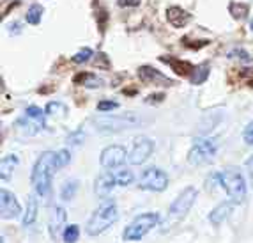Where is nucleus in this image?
<instances>
[{"instance_id": "f257e3e1", "label": "nucleus", "mask_w": 253, "mask_h": 243, "mask_svg": "<svg viewBox=\"0 0 253 243\" xmlns=\"http://www.w3.org/2000/svg\"><path fill=\"white\" fill-rule=\"evenodd\" d=\"M59 169L60 165L59 160H57V151H44V153L39 154L34 167H32V174H30L34 192L39 197H46L50 194L51 179H53L55 172Z\"/></svg>"}, {"instance_id": "f03ea898", "label": "nucleus", "mask_w": 253, "mask_h": 243, "mask_svg": "<svg viewBox=\"0 0 253 243\" xmlns=\"http://www.w3.org/2000/svg\"><path fill=\"white\" fill-rule=\"evenodd\" d=\"M117 220H119L117 202L108 199L94 209V213L90 215V218L87 220L85 233L89 236H99V235H103L106 229H110V227L114 226Z\"/></svg>"}, {"instance_id": "7ed1b4c3", "label": "nucleus", "mask_w": 253, "mask_h": 243, "mask_svg": "<svg viewBox=\"0 0 253 243\" xmlns=\"http://www.w3.org/2000/svg\"><path fill=\"white\" fill-rule=\"evenodd\" d=\"M96 130L103 133H117V132H124V130H133L140 124H144L145 121L140 117L135 112H126L123 115H97L92 119Z\"/></svg>"}, {"instance_id": "20e7f679", "label": "nucleus", "mask_w": 253, "mask_h": 243, "mask_svg": "<svg viewBox=\"0 0 253 243\" xmlns=\"http://www.w3.org/2000/svg\"><path fill=\"white\" fill-rule=\"evenodd\" d=\"M218 183L225 190L232 202H243L246 199V179L237 169L228 167L218 172Z\"/></svg>"}, {"instance_id": "39448f33", "label": "nucleus", "mask_w": 253, "mask_h": 243, "mask_svg": "<svg viewBox=\"0 0 253 243\" xmlns=\"http://www.w3.org/2000/svg\"><path fill=\"white\" fill-rule=\"evenodd\" d=\"M160 224V215L147 211V213H142L131 222L129 226L124 229L123 238L124 242H140L145 235H149L154 227H158Z\"/></svg>"}, {"instance_id": "423d86ee", "label": "nucleus", "mask_w": 253, "mask_h": 243, "mask_svg": "<svg viewBox=\"0 0 253 243\" xmlns=\"http://www.w3.org/2000/svg\"><path fill=\"white\" fill-rule=\"evenodd\" d=\"M44 126H46V114L38 105L27 107L25 114L16 121L18 132H21V135H27V137H32L36 133H39Z\"/></svg>"}, {"instance_id": "0eeeda50", "label": "nucleus", "mask_w": 253, "mask_h": 243, "mask_svg": "<svg viewBox=\"0 0 253 243\" xmlns=\"http://www.w3.org/2000/svg\"><path fill=\"white\" fill-rule=\"evenodd\" d=\"M216 153H218V144L214 139L199 137V139H195L188 151V162L190 165H204V163L211 162Z\"/></svg>"}, {"instance_id": "6e6552de", "label": "nucleus", "mask_w": 253, "mask_h": 243, "mask_svg": "<svg viewBox=\"0 0 253 243\" xmlns=\"http://www.w3.org/2000/svg\"><path fill=\"white\" fill-rule=\"evenodd\" d=\"M197 195H199V192H197V188L193 187H186L184 190H182L181 194H179L175 199H173V202L170 204L169 208V217L172 218V220H182V218L186 217V215L190 213V209L193 208L195 200H197Z\"/></svg>"}, {"instance_id": "1a4fd4ad", "label": "nucleus", "mask_w": 253, "mask_h": 243, "mask_svg": "<svg viewBox=\"0 0 253 243\" xmlns=\"http://www.w3.org/2000/svg\"><path fill=\"white\" fill-rule=\"evenodd\" d=\"M169 187V176L160 167H147L138 178V188L147 192H163Z\"/></svg>"}, {"instance_id": "9d476101", "label": "nucleus", "mask_w": 253, "mask_h": 243, "mask_svg": "<svg viewBox=\"0 0 253 243\" xmlns=\"http://www.w3.org/2000/svg\"><path fill=\"white\" fill-rule=\"evenodd\" d=\"M152 151H154V142L149 137H136L133 144H131L129 153H127V162L131 165H140V163H144L151 156Z\"/></svg>"}, {"instance_id": "9b49d317", "label": "nucleus", "mask_w": 253, "mask_h": 243, "mask_svg": "<svg viewBox=\"0 0 253 243\" xmlns=\"http://www.w3.org/2000/svg\"><path fill=\"white\" fill-rule=\"evenodd\" d=\"M127 160V153H126V147L119 144H112V146H106L105 149L101 151V156H99V163H101L103 169H119V167H123Z\"/></svg>"}, {"instance_id": "f8f14e48", "label": "nucleus", "mask_w": 253, "mask_h": 243, "mask_svg": "<svg viewBox=\"0 0 253 243\" xmlns=\"http://www.w3.org/2000/svg\"><path fill=\"white\" fill-rule=\"evenodd\" d=\"M0 213H2L4 220H14V218L23 215L16 195L13 192H9L7 188L0 190Z\"/></svg>"}, {"instance_id": "ddd939ff", "label": "nucleus", "mask_w": 253, "mask_h": 243, "mask_svg": "<svg viewBox=\"0 0 253 243\" xmlns=\"http://www.w3.org/2000/svg\"><path fill=\"white\" fill-rule=\"evenodd\" d=\"M66 220H68L66 209H64L62 206H55V208L51 209L50 218H48V231H50V236L53 240H57L64 233V229L68 226Z\"/></svg>"}, {"instance_id": "4468645a", "label": "nucleus", "mask_w": 253, "mask_h": 243, "mask_svg": "<svg viewBox=\"0 0 253 243\" xmlns=\"http://www.w3.org/2000/svg\"><path fill=\"white\" fill-rule=\"evenodd\" d=\"M115 187H119L117 178H115V172L112 171H103L96 178V181H94V192H96L97 197H101V199H106Z\"/></svg>"}, {"instance_id": "2eb2a0df", "label": "nucleus", "mask_w": 253, "mask_h": 243, "mask_svg": "<svg viewBox=\"0 0 253 243\" xmlns=\"http://www.w3.org/2000/svg\"><path fill=\"white\" fill-rule=\"evenodd\" d=\"M138 77L142 82L145 84H152V86H163V87H170L173 86V82L169 77H165L163 73L158 71V69L151 68V66H142L138 69Z\"/></svg>"}, {"instance_id": "dca6fc26", "label": "nucleus", "mask_w": 253, "mask_h": 243, "mask_svg": "<svg viewBox=\"0 0 253 243\" xmlns=\"http://www.w3.org/2000/svg\"><path fill=\"white\" fill-rule=\"evenodd\" d=\"M38 197H39L38 194H32V195L27 197V209H25V213H23V217H21L23 227H30L36 222V218H38V213H39Z\"/></svg>"}, {"instance_id": "f3484780", "label": "nucleus", "mask_w": 253, "mask_h": 243, "mask_svg": "<svg viewBox=\"0 0 253 243\" xmlns=\"http://www.w3.org/2000/svg\"><path fill=\"white\" fill-rule=\"evenodd\" d=\"M232 209H234V202H228V200L227 202H221V204H218L209 213V222H211L212 226H221L228 218V215L232 213Z\"/></svg>"}, {"instance_id": "a211bd4d", "label": "nucleus", "mask_w": 253, "mask_h": 243, "mask_svg": "<svg viewBox=\"0 0 253 243\" xmlns=\"http://www.w3.org/2000/svg\"><path fill=\"white\" fill-rule=\"evenodd\" d=\"M167 18H169V22L172 23L175 29H181V27H184L186 23L190 22V14L181 7H170L169 11H167Z\"/></svg>"}, {"instance_id": "6ab92c4d", "label": "nucleus", "mask_w": 253, "mask_h": 243, "mask_svg": "<svg viewBox=\"0 0 253 243\" xmlns=\"http://www.w3.org/2000/svg\"><path fill=\"white\" fill-rule=\"evenodd\" d=\"M161 60H165L167 64H170V68L177 73V75H184V77H190L191 71H193V68H195V66H191L190 62L175 59V57H169V59H167V57H161Z\"/></svg>"}, {"instance_id": "aec40b11", "label": "nucleus", "mask_w": 253, "mask_h": 243, "mask_svg": "<svg viewBox=\"0 0 253 243\" xmlns=\"http://www.w3.org/2000/svg\"><path fill=\"white\" fill-rule=\"evenodd\" d=\"M18 167V158L16 154H7V156L2 158L0 162V174H2V179H9L11 174L14 172V169Z\"/></svg>"}, {"instance_id": "412c9836", "label": "nucleus", "mask_w": 253, "mask_h": 243, "mask_svg": "<svg viewBox=\"0 0 253 243\" xmlns=\"http://www.w3.org/2000/svg\"><path fill=\"white\" fill-rule=\"evenodd\" d=\"M207 77H209V64L202 62V64L193 68V71H191V75H190V82L193 86H200V84H204V82L207 80Z\"/></svg>"}, {"instance_id": "4be33fe9", "label": "nucleus", "mask_w": 253, "mask_h": 243, "mask_svg": "<svg viewBox=\"0 0 253 243\" xmlns=\"http://www.w3.org/2000/svg\"><path fill=\"white\" fill-rule=\"evenodd\" d=\"M80 82H82V86L89 87V89H97V87L103 86L101 78H97L92 73H80V75H76L75 84H80Z\"/></svg>"}, {"instance_id": "5701e85b", "label": "nucleus", "mask_w": 253, "mask_h": 243, "mask_svg": "<svg viewBox=\"0 0 253 243\" xmlns=\"http://www.w3.org/2000/svg\"><path fill=\"white\" fill-rule=\"evenodd\" d=\"M44 114H46V117H66L68 107L60 101H51V103H48L46 108H44Z\"/></svg>"}, {"instance_id": "b1692460", "label": "nucleus", "mask_w": 253, "mask_h": 243, "mask_svg": "<svg viewBox=\"0 0 253 243\" xmlns=\"http://www.w3.org/2000/svg\"><path fill=\"white\" fill-rule=\"evenodd\" d=\"M78 192V181L71 179V181H66L60 188V199L62 200H73Z\"/></svg>"}, {"instance_id": "393cba45", "label": "nucleus", "mask_w": 253, "mask_h": 243, "mask_svg": "<svg viewBox=\"0 0 253 243\" xmlns=\"http://www.w3.org/2000/svg\"><path fill=\"white\" fill-rule=\"evenodd\" d=\"M42 11H44V9H42L39 4L30 5L29 11H27V14H25L27 23H30V25H39V23H41V18H42Z\"/></svg>"}, {"instance_id": "a878e982", "label": "nucleus", "mask_w": 253, "mask_h": 243, "mask_svg": "<svg viewBox=\"0 0 253 243\" xmlns=\"http://www.w3.org/2000/svg\"><path fill=\"white\" fill-rule=\"evenodd\" d=\"M80 238V226H76V224H69L66 226L62 233V240L64 243H76Z\"/></svg>"}, {"instance_id": "bb28decb", "label": "nucleus", "mask_w": 253, "mask_h": 243, "mask_svg": "<svg viewBox=\"0 0 253 243\" xmlns=\"http://www.w3.org/2000/svg\"><path fill=\"white\" fill-rule=\"evenodd\" d=\"M115 178H117V185H119V187H127V185L133 183L135 176H133V172H131L129 169H123V171L115 172Z\"/></svg>"}, {"instance_id": "cd10ccee", "label": "nucleus", "mask_w": 253, "mask_h": 243, "mask_svg": "<svg viewBox=\"0 0 253 243\" xmlns=\"http://www.w3.org/2000/svg\"><path fill=\"white\" fill-rule=\"evenodd\" d=\"M248 5L246 4H237V2H232V4L228 5V11H230V14H232L234 18H239V20H243V18H246V14H248Z\"/></svg>"}, {"instance_id": "c85d7f7f", "label": "nucleus", "mask_w": 253, "mask_h": 243, "mask_svg": "<svg viewBox=\"0 0 253 243\" xmlns=\"http://www.w3.org/2000/svg\"><path fill=\"white\" fill-rule=\"evenodd\" d=\"M94 55V51L90 50V48H82L80 51H76L75 55H73V62L75 64H84V62H87V60H90V57Z\"/></svg>"}, {"instance_id": "c756f323", "label": "nucleus", "mask_w": 253, "mask_h": 243, "mask_svg": "<svg viewBox=\"0 0 253 243\" xmlns=\"http://www.w3.org/2000/svg\"><path fill=\"white\" fill-rule=\"evenodd\" d=\"M115 108H119V103L112 101V99H103V101L97 103V110L99 112H112Z\"/></svg>"}, {"instance_id": "7c9ffc66", "label": "nucleus", "mask_w": 253, "mask_h": 243, "mask_svg": "<svg viewBox=\"0 0 253 243\" xmlns=\"http://www.w3.org/2000/svg\"><path fill=\"white\" fill-rule=\"evenodd\" d=\"M57 160H59V165H60V169H62V167H66L71 162V153H69L68 149H59L57 151Z\"/></svg>"}, {"instance_id": "2f4dec72", "label": "nucleus", "mask_w": 253, "mask_h": 243, "mask_svg": "<svg viewBox=\"0 0 253 243\" xmlns=\"http://www.w3.org/2000/svg\"><path fill=\"white\" fill-rule=\"evenodd\" d=\"M243 139H245V142L248 146H253V121H250V123L246 124L245 132H243Z\"/></svg>"}, {"instance_id": "473e14b6", "label": "nucleus", "mask_w": 253, "mask_h": 243, "mask_svg": "<svg viewBox=\"0 0 253 243\" xmlns=\"http://www.w3.org/2000/svg\"><path fill=\"white\" fill-rule=\"evenodd\" d=\"M82 142H84V133L82 132H75L68 137V144H71V146H78V144H82Z\"/></svg>"}, {"instance_id": "72a5a7b5", "label": "nucleus", "mask_w": 253, "mask_h": 243, "mask_svg": "<svg viewBox=\"0 0 253 243\" xmlns=\"http://www.w3.org/2000/svg\"><path fill=\"white\" fill-rule=\"evenodd\" d=\"M246 169H248V174H250V178L253 179V154L248 158V160H246Z\"/></svg>"}, {"instance_id": "f704fd0d", "label": "nucleus", "mask_w": 253, "mask_h": 243, "mask_svg": "<svg viewBox=\"0 0 253 243\" xmlns=\"http://www.w3.org/2000/svg\"><path fill=\"white\" fill-rule=\"evenodd\" d=\"M250 25H252V30H253V20H252V23H250Z\"/></svg>"}]
</instances>
